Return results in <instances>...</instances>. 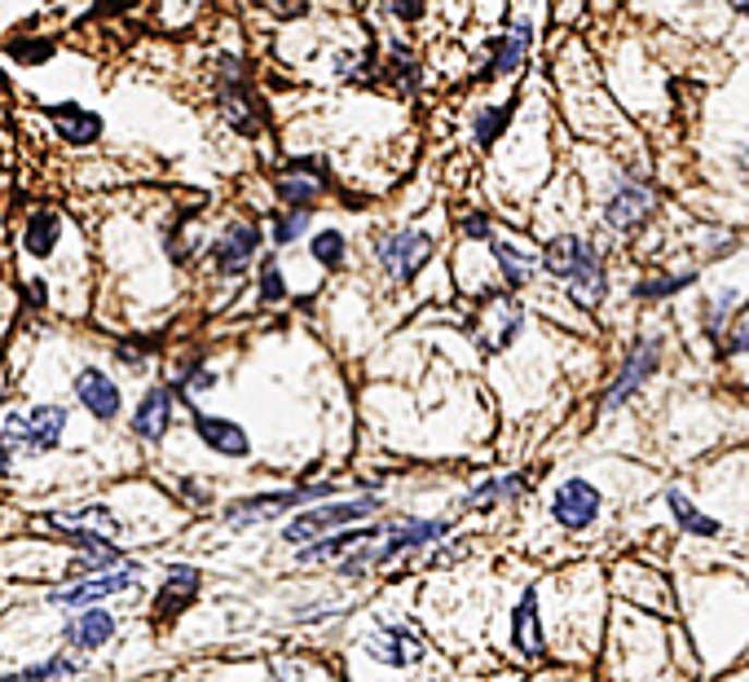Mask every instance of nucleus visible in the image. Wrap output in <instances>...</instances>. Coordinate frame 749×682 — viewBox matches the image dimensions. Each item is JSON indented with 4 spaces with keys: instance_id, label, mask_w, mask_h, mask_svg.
<instances>
[{
    "instance_id": "f257e3e1",
    "label": "nucleus",
    "mask_w": 749,
    "mask_h": 682,
    "mask_svg": "<svg viewBox=\"0 0 749 682\" xmlns=\"http://www.w3.org/2000/svg\"><path fill=\"white\" fill-rule=\"evenodd\" d=\"M543 265H547L556 278H565V282L573 287V300H578V304L595 308V304L604 300V287H608V282H604V265H600V256H595L591 243H582V239H573V234L552 239L547 252H543Z\"/></svg>"
},
{
    "instance_id": "f03ea898",
    "label": "nucleus",
    "mask_w": 749,
    "mask_h": 682,
    "mask_svg": "<svg viewBox=\"0 0 749 682\" xmlns=\"http://www.w3.org/2000/svg\"><path fill=\"white\" fill-rule=\"evenodd\" d=\"M375 511H379V498H358V502L313 507V511L295 515V520L282 528V537H287L291 546H309V541H323V537H331L340 524H358V520H366V515H375Z\"/></svg>"
},
{
    "instance_id": "7ed1b4c3",
    "label": "nucleus",
    "mask_w": 749,
    "mask_h": 682,
    "mask_svg": "<svg viewBox=\"0 0 749 682\" xmlns=\"http://www.w3.org/2000/svg\"><path fill=\"white\" fill-rule=\"evenodd\" d=\"M336 494V485H304V489H282V494H265V498H247L239 507L226 511V520L234 528H247V524H261V520H278V515H291L295 507H309V502H327Z\"/></svg>"
},
{
    "instance_id": "20e7f679",
    "label": "nucleus",
    "mask_w": 749,
    "mask_h": 682,
    "mask_svg": "<svg viewBox=\"0 0 749 682\" xmlns=\"http://www.w3.org/2000/svg\"><path fill=\"white\" fill-rule=\"evenodd\" d=\"M375 256H379V265H384V273L392 282H410L427 265V256H433V239L419 234V230H397V234L379 239Z\"/></svg>"
},
{
    "instance_id": "39448f33",
    "label": "nucleus",
    "mask_w": 749,
    "mask_h": 682,
    "mask_svg": "<svg viewBox=\"0 0 749 682\" xmlns=\"http://www.w3.org/2000/svg\"><path fill=\"white\" fill-rule=\"evenodd\" d=\"M137 577H142V568H137V563H124V568H116V573H101V577H93V582H75V586H67V590H53L49 604H53V608H93V604H101V599H116V595H124L129 586H137Z\"/></svg>"
},
{
    "instance_id": "423d86ee",
    "label": "nucleus",
    "mask_w": 749,
    "mask_h": 682,
    "mask_svg": "<svg viewBox=\"0 0 749 682\" xmlns=\"http://www.w3.org/2000/svg\"><path fill=\"white\" fill-rule=\"evenodd\" d=\"M49 528L75 537L84 550H97V546H111V537L120 533V520L106 511V507H84V511H67V515H49L45 520Z\"/></svg>"
},
{
    "instance_id": "0eeeda50",
    "label": "nucleus",
    "mask_w": 749,
    "mask_h": 682,
    "mask_svg": "<svg viewBox=\"0 0 749 682\" xmlns=\"http://www.w3.org/2000/svg\"><path fill=\"white\" fill-rule=\"evenodd\" d=\"M446 533H450L446 520H406V524H392V528H384V546L371 550V563H397L401 555H410L419 546H433Z\"/></svg>"
},
{
    "instance_id": "6e6552de",
    "label": "nucleus",
    "mask_w": 749,
    "mask_h": 682,
    "mask_svg": "<svg viewBox=\"0 0 749 682\" xmlns=\"http://www.w3.org/2000/svg\"><path fill=\"white\" fill-rule=\"evenodd\" d=\"M552 515H556V524H565V528H591L595 515H600V494H595V485H587V480H565V485L556 489V498H552Z\"/></svg>"
},
{
    "instance_id": "1a4fd4ad",
    "label": "nucleus",
    "mask_w": 749,
    "mask_h": 682,
    "mask_svg": "<svg viewBox=\"0 0 749 682\" xmlns=\"http://www.w3.org/2000/svg\"><path fill=\"white\" fill-rule=\"evenodd\" d=\"M366 651H371L375 660L392 665V669H406V665H414V660L423 656V638H419L414 630H406V625H379L375 638L366 643Z\"/></svg>"
},
{
    "instance_id": "9d476101",
    "label": "nucleus",
    "mask_w": 749,
    "mask_h": 682,
    "mask_svg": "<svg viewBox=\"0 0 749 682\" xmlns=\"http://www.w3.org/2000/svg\"><path fill=\"white\" fill-rule=\"evenodd\" d=\"M653 370H657V339H639L635 353H630L626 366H621V375H617V383H613L608 397H604V410H617V405H621L639 383H644Z\"/></svg>"
},
{
    "instance_id": "9b49d317",
    "label": "nucleus",
    "mask_w": 749,
    "mask_h": 682,
    "mask_svg": "<svg viewBox=\"0 0 749 682\" xmlns=\"http://www.w3.org/2000/svg\"><path fill=\"white\" fill-rule=\"evenodd\" d=\"M256 247H261V230H256V224H230V230L217 239V247H212V256H217V269L221 273L234 278V273H243L252 265Z\"/></svg>"
},
{
    "instance_id": "f8f14e48",
    "label": "nucleus",
    "mask_w": 749,
    "mask_h": 682,
    "mask_svg": "<svg viewBox=\"0 0 749 682\" xmlns=\"http://www.w3.org/2000/svg\"><path fill=\"white\" fill-rule=\"evenodd\" d=\"M75 397L101 423H111L120 414V388L111 383V375H101V370H80L75 375Z\"/></svg>"
},
{
    "instance_id": "ddd939ff",
    "label": "nucleus",
    "mask_w": 749,
    "mask_h": 682,
    "mask_svg": "<svg viewBox=\"0 0 749 682\" xmlns=\"http://www.w3.org/2000/svg\"><path fill=\"white\" fill-rule=\"evenodd\" d=\"M323 181H327V168L323 163H317V159H300V163H291L278 176V198L291 203V207H309L317 198V190H323Z\"/></svg>"
},
{
    "instance_id": "4468645a",
    "label": "nucleus",
    "mask_w": 749,
    "mask_h": 682,
    "mask_svg": "<svg viewBox=\"0 0 749 682\" xmlns=\"http://www.w3.org/2000/svg\"><path fill=\"white\" fill-rule=\"evenodd\" d=\"M194 427H198L203 444H207V449H217L221 459H247L252 440H247V431H243L239 423H230V418H212V414H198V418H194Z\"/></svg>"
},
{
    "instance_id": "2eb2a0df",
    "label": "nucleus",
    "mask_w": 749,
    "mask_h": 682,
    "mask_svg": "<svg viewBox=\"0 0 749 682\" xmlns=\"http://www.w3.org/2000/svg\"><path fill=\"white\" fill-rule=\"evenodd\" d=\"M649 211H653V190H644V185H621V190L608 198L604 220L613 224V230H635V224L644 220Z\"/></svg>"
},
{
    "instance_id": "dca6fc26",
    "label": "nucleus",
    "mask_w": 749,
    "mask_h": 682,
    "mask_svg": "<svg viewBox=\"0 0 749 682\" xmlns=\"http://www.w3.org/2000/svg\"><path fill=\"white\" fill-rule=\"evenodd\" d=\"M375 537H384V528H349V533H340V537L309 541V546H300V563H336V559H345L349 550H358V546H366V541H375Z\"/></svg>"
},
{
    "instance_id": "f3484780",
    "label": "nucleus",
    "mask_w": 749,
    "mask_h": 682,
    "mask_svg": "<svg viewBox=\"0 0 749 682\" xmlns=\"http://www.w3.org/2000/svg\"><path fill=\"white\" fill-rule=\"evenodd\" d=\"M67 431V410L62 405H36L27 418H23V444L27 449H53Z\"/></svg>"
},
{
    "instance_id": "a211bd4d",
    "label": "nucleus",
    "mask_w": 749,
    "mask_h": 682,
    "mask_svg": "<svg viewBox=\"0 0 749 682\" xmlns=\"http://www.w3.org/2000/svg\"><path fill=\"white\" fill-rule=\"evenodd\" d=\"M168 423H172V397H168V388H150L133 414V431L142 440H159L168 431Z\"/></svg>"
},
{
    "instance_id": "6ab92c4d",
    "label": "nucleus",
    "mask_w": 749,
    "mask_h": 682,
    "mask_svg": "<svg viewBox=\"0 0 749 682\" xmlns=\"http://www.w3.org/2000/svg\"><path fill=\"white\" fill-rule=\"evenodd\" d=\"M111 634H116V617H111V612H97V608L80 612V617L67 625V643H71L75 651H93V647H101V643H111Z\"/></svg>"
},
{
    "instance_id": "aec40b11",
    "label": "nucleus",
    "mask_w": 749,
    "mask_h": 682,
    "mask_svg": "<svg viewBox=\"0 0 749 682\" xmlns=\"http://www.w3.org/2000/svg\"><path fill=\"white\" fill-rule=\"evenodd\" d=\"M194 595H198V573H194V568H172L168 582H164V590H159V599H155V617H159V621L177 617Z\"/></svg>"
},
{
    "instance_id": "412c9836",
    "label": "nucleus",
    "mask_w": 749,
    "mask_h": 682,
    "mask_svg": "<svg viewBox=\"0 0 749 682\" xmlns=\"http://www.w3.org/2000/svg\"><path fill=\"white\" fill-rule=\"evenodd\" d=\"M511 634H516V647L524 656H543V625H539V595H524L511 612Z\"/></svg>"
},
{
    "instance_id": "4be33fe9",
    "label": "nucleus",
    "mask_w": 749,
    "mask_h": 682,
    "mask_svg": "<svg viewBox=\"0 0 749 682\" xmlns=\"http://www.w3.org/2000/svg\"><path fill=\"white\" fill-rule=\"evenodd\" d=\"M49 115H53L58 133H62L67 142H75V146H88V142H97V137H101V120L93 115V110H80V106H53Z\"/></svg>"
},
{
    "instance_id": "5701e85b",
    "label": "nucleus",
    "mask_w": 749,
    "mask_h": 682,
    "mask_svg": "<svg viewBox=\"0 0 749 682\" xmlns=\"http://www.w3.org/2000/svg\"><path fill=\"white\" fill-rule=\"evenodd\" d=\"M524 494V476H503V480H485L481 489H472L459 507L463 511H490L494 502H507V498H520Z\"/></svg>"
},
{
    "instance_id": "b1692460",
    "label": "nucleus",
    "mask_w": 749,
    "mask_h": 682,
    "mask_svg": "<svg viewBox=\"0 0 749 682\" xmlns=\"http://www.w3.org/2000/svg\"><path fill=\"white\" fill-rule=\"evenodd\" d=\"M84 660L80 656H53L45 665H32L23 673H0V682H49V678H67V673H80Z\"/></svg>"
},
{
    "instance_id": "393cba45",
    "label": "nucleus",
    "mask_w": 749,
    "mask_h": 682,
    "mask_svg": "<svg viewBox=\"0 0 749 682\" xmlns=\"http://www.w3.org/2000/svg\"><path fill=\"white\" fill-rule=\"evenodd\" d=\"M58 234H62L58 216H53V211H36V216L27 220V252H32V256H49V252L58 247Z\"/></svg>"
},
{
    "instance_id": "a878e982",
    "label": "nucleus",
    "mask_w": 749,
    "mask_h": 682,
    "mask_svg": "<svg viewBox=\"0 0 749 682\" xmlns=\"http://www.w3.org/2000/svg\"><path fill=\"white\" fill-rule=\"evenodd\" d=\"M490 247H494V260H498V269L507 278V287H524L533 278V260L524 252H516L511 243H498V239H490Z\"/></svg>"
},
{
    "instance_id": "bb28decb",
    "label": "nucleus",
    "mask_w": 749,
    "mask_h": 682,
    "mask_svg": "<svg viewBox=\"0 0 749 682\" xmlns=\"http://www.w3.org/2000/svg\"><path fill=\"white\" fill-rule=\"evenodd\" d=\"M221 106H226L230 124H234L243 137H256V133H261V124H256V115H252V106H247V97H243L239 88H226V93H221Z\"/></svg>"
},
{
    "instance_id": "cd10ccee",
    "label": "nucleus",
    "mask_w": 749,
    "mask_h": 682,
    "mask_svg": "<svg viewBox=\"0 0 749 682\" xmlns=\"http://www.w3.org/2000/svg\"><path fill=\"white\" fill-rule=\"evenodd\" d=\"M524 49H529V27H516L507 40H498V53H494V71L498 75H507V71H516L520 66V58H524Z\"/></svg>"
},
{
    "instance_id": "c85d7f7f",
    "label": "nucleus",
    "mask_w": 749,
    "mask_h": 682,
    "mask_svg": "<svg viewBox=\"0 0 749 682\" xmlns=\"http://www.w3.org/2000/svg\"><path fill=\"white\" fill-rule=\"evenodd\" d=\"M671 511L679 515V524H684L688 533H701V537H714V533H718V524H714L710 515H701L684 494H671Z\"/></svg>"
},
{
    "instance_id": "c756f323",
    "label": "nucleus",
    "mask_w": 749,
    "mask_h": 682,
    "mask_svg": "<svg viewBox=\"0 0 749 682\" xmlns=\"http://www.w3.org/2000/svg\"><path fill=\"white\" fill-rule=\"evenodd\" d=\"M313 256H317V260H323L327 269H336V265L345 260V239H340L336 230H323V234H317V239H313Z\"/></svg>"
},
{
    "instance_id": "7c9ffc66",
    "label": "nucleus",
    "mask_w": 749,
    "mask_h": 682,
    "mask_svg": "<svg viewBox=\"0 0 749 682\" xmlns=\"http://www.w3.org/2000/svg\"><path fill=\"white\" fill-rule=\"evenodd\" d=\"M688 282H692V273H675V278H653V282H644V287H639V295H644V300H666V295L684 291Z\"/></svg>"
},
{
    "instance_id": "2f4dec72",
    "label": "nucleus",
    "mask_w": 749,
    "mask_h": 682,
    "mask_svg": "<svg viewBox=\"0 0 749 682\" xmlns=\"http://www.w3.org/2000/svg\"><path fill=\"white\" fill-rule=\"evenodd\" d=\"M304 224H309V211H304V207H295V211H287V216L278 220L274 239H278V243H295V239L304 234Z\"/></svg>"
},
{
    "instance_id": "473e14b6",
    "label": "nucleus",
    "mask_w": 749,
    "mask_h": 682,
    "mask_svg": "<svg viewBox=\"0 0 749 682\" xmlns=\"http://www.w3.org/2000/svg\"><path fill=\"white\" fill-rule=\"evenodd\" d=\"M503 124H507V110H485L481 124H476V137L481 142H494V133H503Z\"/></svg>"
},
{
    "instance_id": "72a5a7b5",
    "label": "nucleus",
    "mask_w": 749,
    "mask_h": 682,
    "mask_svg": "<svg viewBox=\"0 0 749 682\" xmlns=\"http://www.w3.org/2000/svg\"><path fill=\"white\" fill-rule=\"evenodd\" d=\"M49 53H53V49H49L45 40H19V45H14V58H19V62H45Z\"/></svg>"
},
{
    "instance_id": "f704fd0d",
    "label": "nucleus",
    "mask_w": 749,
    "mask_h": 682,
    "mask_svg": "<svg viewBox=\"0 0 749 682\" xmlns=\"http://www.w3.org/2000/svg\"><path fill=\"white\" fill-rule=\"evenodd\" d=\"M261 295L265 300H282L287 291H282V278H278V265H265V273H261Z\"/></svg>"
},
{
    "instance_id": "c9c22d12",
    "label": "nucleus",
    "mask_w": 749,
    "mask_h": 682,
    "mask_svg": "<svg viewBox=\"0 0 749 682\" xmlns=\"http://www.w3.org/2000/svg\"><path fill=\"white\" fill-rule=\"evenodd\" d=\"M727 353H749V313L732 326V339H727Z\"/></svg>"
},
{
    "instance_id": "e433bc0d",
    "label": "nucleus",
    "mask_w": 749,
    "mask_h": 682,
    "mask_svg": "<svg viewBox=\"0 0 749 682\" xmlns=\"http://www.w3.org/2000/svg\"><path fill=\"white\" fill-rule=\"evenodd\" d=\"M388 10H392L397 19H419V10H423V0H388Z\"/></svg>"
},
{
    "instance_id": "4c0bfd02",
    "label": "nucleus",
    "mask_w": 749,
    "mask_h": 682,
    "mask_svg": "<svg viewBox=\"0 0 749 682\" xmlns=\"http://www.w3.org/2000/svg\"><path fill=\"white\" fill-rule=\"evenodd\" d=\"M269 5H278L282 19H300V14L309 10V0H269Z\"/></svg>"
},
{
    "instance_id": "58836bf2",
    "label": "nucleus",
    "mask_w": 749,
    "mask_h": 682,
    "mask_svg": "<svg viewBox=\"0 0 749 682\" xmlns=\"http://www.w3.org/2000/svg\"><path fill=\"white\" fill-rule=\"evenodd\" d=\"M463 230H468L472 239H490V220H485V216H468V220H463Z\"/></svg>"
},
{
    "instance_id": "ea45409f",
    "label": "nucleus",
    "mask_w": 749,
    "mask_h": 682,
    "mask_svg": "<svg viewBox=\"0 0 749 682\" xmlns=\"http://www.w3.org/2000/svg\"><path fill=\"white\" fill-rule=\"evenodd\" d=\"M10 459H14V453H10V440H5V431H0V476L10 472Z\"/></svg>"
},
{
    "instance_id": "a19ab883",
    "label": "nucleus",
    "mask_w": 749,
    "mask_h": 682,
    "mask_svg": "<svg viewBox=\"0 0 749 682\" xmlns=\"http://www.w3.org/2000/svg\"><path fill=\"white\" fill-rule=\"evenodd\" d=\"M278 678L282 682H300V665H278Z\"/></svg>"
},
{
    "instance_id": "79ce46f5",
    "label": "nucleus",
    "mask_w": 749,
    "mask_h": 682,
    "mask_svg": "<svg viewBox=\"0 0 749 682\" xmlns=\"http://www.w3.org/2000/svg\"><path fill=\"white\" fill-rule=\"evenodd\" d=\"M732 5H736L740 14H749V0H732Z\"/></svg>"
}]
</instances>
